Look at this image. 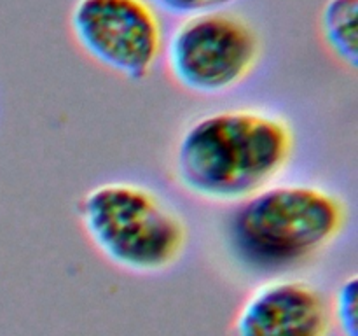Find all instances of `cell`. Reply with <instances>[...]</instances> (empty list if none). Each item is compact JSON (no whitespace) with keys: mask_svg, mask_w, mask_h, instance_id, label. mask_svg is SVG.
Segmentation results:
<instances>
[{"mask_svg":"<svg viewBox=\"0 0 358 336\" xmlns=\"http://www.w3.org/2000/svg\"><path fill=\"white\" fill-rule=\"evenodd\" d=\"M262 41L254 24L229 9L182 18L164 41L170 79L192 94L236 90L261 62Z\"/></svg>","mask_w":358,"mask_h":336,"instance_id":"277c9868","label":"cell"},{"mask_svg":"<svg viewBox=\"0 0 358 336\" xmlns=\"http://www.w3.org/2000/svg\"><path fill=\"white\" fill-rule=\"evenodd\" d=\"M69 28L87 58L131 83L149 77L163 55V23L147 0H76Z\"/></svg>","mask_w":358,"mask_h":336,"instance_id":"5b68a950","label":"cell"},{"mask_svg":"<svg viewBox=\"0 0 358 336\" xmlns=\"http://www.w3.org/2000/svg\"><path fill=\"white\" fill-rule=\"evenodd\" d=\"M329 298L303 279L276 276L250 290L233 318V336H329Z\"/></svg>","mask_w":358,"mask_h":336,"instance_id":"8992f818","label":"cell"},{"mask_svg":"<svg viewBox=\"0 0 358 336\" xmlns=\"http://www.w3.org/2000/svg\"><path fill=\"white\" fill-rule=\"evenodd\" d=\"M154 9H159L171 16L189 18L196 14L212 13V10H222L233 6L236 0H147Z\"/></svg>","mask_w":358,"mask_h":336,"instance_id":"9c48e42d","label":"cell"},{"mask_svg":"<svg viewBox=\"0 0 358 336\" xmlns=\"http://www.w3.org/2000/svg\"><path fill=\"white\" fill-rule=\"evenodd\" d=\"M358 0H327L318 18V31L327 51L343 65L357 69Z\"/></svg>","mask_w":358,"mask_h":336,"instance_id":"52a82bcc","label":"cell"},{"mask_svg":"<svg viewBox=\"0 0 358 336\" xmlns=\"http://www.w3.org/2000/svg\"><path fill=\"white\" fill-rule=\"evenodd\" d=\"M296 149L285 118L262 108L210 112L178 136L173 172L178 186L210 203H241L275 184Z\"/></svg>","mask_w":358,"mask_h":336,"instance_id":"6da1fadb","label":"cell"},{"mask_svg":"<svg viewBox=\"0 0 358 336\" xmlns=\"http://www.w3.org/2000/svg\"><path fill=\"white\" fill-rule=\"evenodd\" d=\"M357 275L343 280L329 300L332 328L341 336H358L357 331Z\"/></svg>","mask_w":358,"mask_h":336,"instance_id":"ba28073f","label":"cell"},{"mask_svg":"<svg viewBox=\"0 0 358 336\" xmlns=\"http://www.w3.org/2000/svg\"><path fill=\"white\" fill-rule=\"evenodd\" d=\"M348 224V206L315 184H271L238 203L227 238L243 265L285 272L327 251Z\"/></svg>","mask_w":358,"mask_h":336,"instance_id":"7a4b0ae2","label":"cell"},{"mask_svg":"<svg viewBox=\"0 0 358 336\" xmlns=\"http://www.w3.org/2000/svg\"><path fill=\"white\" fill-rule=\"evenodd\" d=\"M77 214L94 251L124 272H168L187 248L184 217L154 189L138 182L112 181L94 186L80 198Z\"/></svg>","mask_w":358,"mask_h":336,"instance_id":"3957f363","label":"cell"}]
</instances>
